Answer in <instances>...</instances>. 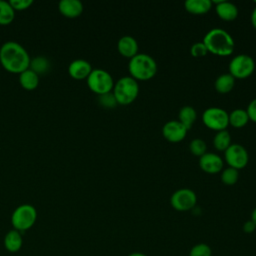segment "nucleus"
<instances>
[{
  "label": "nucleus",
  "instance_id": "473e14b6",
  "mask_svg": "<svg viewBox=\"0 0 256 256\" xmlns=\"http://www.w3.org/2000/svg\"><path fill=\"white\" fill-rule=\"evenodd\" d=\"M242 230H243L245 233H247V234H251V233H253V232L256 230V225H255V223H254L251 219H249V220H247V221L243 224Z\"/></svg>",
  "mask_w": 256,
  "mask_h": 256
},
{
  "label": "nucleus",
  "instance_id": "f8f14e48",
  "mask_svg": "<svg viewBox=\"0 0 256 256\" xmlns=\"http://www.w3.org/2000/svg\"><path fill=\"white\" fill-rule=\"evenodd\" d=\"M224 161L216 153L206 152L199 158V167L208 174H217L223 170Z\"/></svg>",
  "mask_w": 256,
  "mask_h": 256
},
{
  "label": "nucleus",
  "instance_id": "cd10ccee",
  "mask_svg": "<svg viewBox=\"0 0 256 256\" xmlns=\"http://www.w3.org/2000/svg\"><path fill=\"white\" fill-rule=\"evenodd\" d=\"M189 256H212V249L206 243H197L190 249Z\"/></svg>",
  "mask_w": 256,
  "mask_h": 256
},
{
  "label": "nucleus",
  "instance_id": "f3484780",
  "mask_svg": "<svg viewBox=\"0 0 256 256\" xmlns=\"http://www.w3.org/2000/svg\"><path fill=\"white\" fill-rule=\"evenodd\" d=\"M4 247L10 253L18 252L23 245V237L20 231L12 229L5 234L4 237Z\"/></svg>",
  "mask_w": 256,
  "mask_h": 256
},
{
  "label": "nucleus",
  "instance_id": "20e7f679",
  "mask_svg": "<svg viewBox=\"0 0 256 256\" xmlns=\"http://www.w3.org/2000/svg\"><path fill=\"white\" fill-rule=\"evenodd\" d=\"M118 105L127 106L132 104L139 94L138 81L130 76L121 77L114 83L112 90Z\"/></svg>",
  "mask_w": 256,
  "mask_h": 256
},
{
  "label": "nucleus",
  "instance_id": "4be33fe9",
  "mask_svg": "<svg viewBox=\"0 0 256 256\" xmlns=\"http://www.w3.org/2000/svg\"><path fill=\"white\" fill-rule=\"evenodd\" d=\"M19 81L21 86L26 90H34L39 84V75L31 69H26L20 73Z\"/></svg>",
  "mask_w": 256,
  "mask_h": 256
},
{
  "label": "nucleus",
  "instance_id": "6e6552de",
  "mask_svg": "<svg viewBox=\"0 0 256 256\" xmlns=\"http://www.w3.org/2000/svg\"><path fill=\"white\" fill-rule=\"evenodd\" d=\"M228 69L229 74L235 79H245L253 74L255 62L253 58L247 54H238L231 59Z\"/></svg>",
  "mask_w": 256,
  "mask_h": 256
},
{
  "label": "nucleus",
  "instance_id": "7c9ffc66",
  "mask_svg": "<svg viewBox=\"0 0 256 256\" xmlns=\"http://www.w3.org/2000/svg\"><path fill=\"white\" fill-rule=\"evenodd\" d=\"M9 3L14 10L21 11L27 9L30 5H32L33 0H10Z\"/></svg>",
  "mask_w": 256,
  "mask_h": 256
},
{
  "label": "nucleus",
  "instance_id": "f704fd0d",
  "mask_svg": "<svg viewBox=\"0 0 256 256\" xmlns=\"http://www.w3.org/2000/svg\"><path fill=\"white\" fill-rule=\"evenodd\" d=\"M128 256H148V255H146L145 253H143V252H138V251H135V252H132V253H130Z\"/></svg>",
  "mask_w": 256,
  "mask_h": 256
},
{
  "label": "nucleus",
  "instance_id": "1a4fd4ad",
  "mask_svg": "<svg viewBox=\"0 0 256 256\" xmlns=\"http://www.w3.org/2000/svg\"><path fill=\"white\" fill-rule=\"evenodd\" d=\"M196 193L189 188H181L173 192L170 197V204L173 209L179 212L193 210L196 207Z\"/></svg>",
  "mask_w": 256,
  "mask_h": 256
},
{
  "label": "nucleus",
  "instance_id": "9d476101",
  "mask_svg": "<svg viewBox=\"0 0 256 256\" xmlns=\"http://www.w3.org/2000/svg\"><path fill=\"white\" fill-rule=\"evenodd\" d=\"M224 160L228 167L239 171L240 169H243L247 166L249 161V154L246 148H244V146L241 144L232 143L224 151Z\"/></svg>",
  "mask_w": 256,
  "mask_h": 256
},
{
  "label": "nucleus",
  "instance_id": "e433bc0d",
  "mask_svg": "<svg viewBox=\"0 0 256 256\" xmlns=\"http://www.w3.org/2000/svg\"><path fill=\"white\" fill-rule=\"evenodd\" d=\"M254 3H255V4H256V1H255V2H254Z\"/></svg>",
  "mask_w": 256,
  "mask_h": 256
},
{
  "label": "nucleus",
  "instance_id": "6ab92c4d",
  "mask_svg": "<svg viewBox=\"0 0 256 256\" xmlns=\"http://www.w3.org/2000/svg\"><path fill=\"white\" fill-rule=\"evenodd\" d=\"M235 80L236 79L229 73L221 74L215 80V83H214L215 90L220 94H227L230 91H232V89L234 88Z\"/></svg>",
  "mask_w": 256,
  "mask_h": 256
},
{
  "label": "nucleus",
  "instance_id": "a211bd4d",
  "mask_svg": "<svg viewBox=\"0 0 256 256\" xmlns=\"http://www.w3.org/2000/svg\"><path fill=\"white\" fill-rule=\"evenodd\" d=\"M185 10L193 15H203L212 8L211 0H187L184 3Z\"/></svg>",
  "mask_w": 256,
  "mask_h": 256
},
{
  "label": "nucleus",
  "instance_id": "aec40b11",
  "mask_svg": "<svg viewBox=\"0 0 256 256\" xmlns=\"http://www.w3.org/2000/svg\"><path fill=\"white\" fill-rule=\"evenodd\" d=\"M197 118L196 110L189 105L183 106L178 112V121L187 129L190 130Z\"/></svg>",
  "mask_w": 256,
  "mask_h": 256
},
{
  "label": "nucleus",
  "instance_id": "f03ea898",
  "mask_svg": "<svg viewBox=\"0 0 256 256\" xmlns=\"http://www.w3.org/2000/svg\"><path fill=\"white\" fill-rule=\"evenodd\" d=\"M202 42L206 46L208 53L221 57L230 56L235 48L233 37L222 28H213L209 30L204 35Z\"/></svg>",
  "mask_w": 256,
  "mask_h": 256
},
{
  "label": "nucleus",
  "instance_id": "423d86ee",
  "mask_svg": "<svg viewBox=\"0 0 256 256\" xmlns=\"http://www.w3.org/2000/svg\"><path fill=\"white\" fill-rule=\"evenodd\" d=\"M87 85L97 95L111 92L114 87V80L111 74L103 69H93L87 77Z\"/></svg>",
  "mask_w": 256,
  "mask_h": 256
},
{
  "label": "nucleus",
  "instance_id": "dca6fc26",
  "mask_svg": "<svg viewBox=\"0 0 256 256\" xmlns=\"http://www.w3.org/2000/svg\"><path fill=\"white\" fill-rule=\"evenodd\" d=\"M58 7L60 13L68 18H76L83 12V4L79 0H61Z\"/></svg>",
  "mask_w": 256,
  "mask_h": 256
},
{
  "label": "nucleus",
  "instance_id": "a878e982",
  "mask_svg": "<svg viewBox=\"0 0 256 256\" xmlns=\"http://www.w3.org/2000/svg\"><path fill=\"white\" fill-rule=\"evenodd\" d=\"M238 178H239V172L234 168L227 167L221 171V181L223 182V184L227 186H232L236 184V182L238 181Z\"/></svg>",
  "mask_w": 256,
  "mask_h": 256
},
{
  "label": "nucleus",
  "instance_id": "f257e3e1",
  "mask_svg": "<svg viewBox=\"0 0 256 256\" xmlns=\"http://www.w3.org/2000/svg\"><path fill=\"white\" fill-rule=\"evenodd\" d=\"M30 61L29 54L19 43L8 41L0 48V62L11 73H22L29 68Z\"/></svg>",
  "mask_w": 256,
  "mask_h": 256
},
{
  "label": "nucleus",
  "instance_id": "b1692460",
  "mask_svg": "<svg viewBox=\"0 0 256 256\" xmlns=\"http://www.w3.org/2000/svg\"><path fill=\"white\" fill-rule=\"evenodd\" d=\"M15 17V10L10 5L9 1L0 0V25L10 24Z\"/></svg>",
  "mask_w": 256,
  "mask_h": 256
},
{
  "label": "nucleus",
  "instance_id": "4468645a",
  "mask_svg": "<svg viewBox=\"0 0 256 256\" xmlns=\"http://www.w3.org/2000/svg\"><path fill=\"white\" fill-rule=\"evenodd\" d=\"M92 70L91 64L84 59H76L68 66L69 75L76 80L87 79Z\"/></svg>",
  "mask_w": 256,
  "mask_h": 256
},
{
  "label": "nucleus",
  "instance_id": "ddd939ff",
  "mask_svg": "<svg viewBox=\"0 0 256 256\" xmlns=\"http://www.w3.org/2000/svg\"><path fill=\"white\" fill-rule=\"evenodd\" d=\"M211 3L215 4V12L221 20L233 21L238 17V8L234 3L225 0H212Z\"/></svg>",
  "mask_w": 256,
  "mask_h": 256
},
{
  "label": "nucleus",
  "instance_id": "5701e85b",
  "mask_svg": "<svg viewBox=\"0 0 256 256\" xmlns=\"http://www.w3.org/2000/svg\"><path fill=\"white\" fill-rule=\"evenodd\" d=\"M231 136L227 130L216 132L213 138V146L218 151H225L231 145Z\"/></svg>",
  "mask_w": 256,
  "mask_h": 256
},
{
  "label": "nucleus",
  "instance_id": "c9c22d12",
  "mask_svg": "<svg viewBox=\"0 0 256 256\" xmlns=\"http://www.w3.org/2000/svg\"><path fill=\"white\" fill-rule=\"evenodd\" d=\"M256 225V207L253 209V211L251 212V218H250Z\"/></svg>",
  "mask_w": 256,
  "mask_h": 256
},
{
  "label": "nucleus",
  "instance_id": "39448f33",
  "mask_svg": "<svg viewBox=\"0 0 256 256\" xmlns=\"http://www.w3.org/2000/svg\"><path fill=\"white\" fill-rule=\"evenodd\" d=\"M37 219V211L30 204H22L18 206L11 215V224L13 229L24 232L32 228Z\"/></svg>",
  "mask_w": 256,
  "mask_h": 256
},
{
  "label": "nucleus",
  "instance_id": "2eb2a0df",
  "mask_svg": "<svg viewBox=\"0 0 256 256\" xmlns=\"http://www.w3.org/2000/svg\"><path fill=\"white\" fill-rule=\"evenodd\" d=\"M117 50L123 57L131 59L138 54V43L132 36H122L117 42Z\"/></svg>",
  "mask_w": 256,
  "mask_h": 256
},
{
  "label": "nucleus",
  "instance_id": "bb28decb",
  "mask_svg": "<svg viewBox=\"0 0 256 256\" xmlns=\"http://www.w3.org/2000/svg\"><path fill=\"white\" fill-rule=\"evenodd\" d=\"M189 150L194 156H198L199 158L207 152V144L204 140L200 138H195L189 143Z\"/></svg>",
  "mask_w": 256,
  "mask_h": 256
},
{
  "label": "nucleus",
  "instance_id": "393cba45",
  "mask_svg": "<svg viewBox=\"0 0 256 256\" xmlns=\"http://www.w3.org/2000/svg\"><path fill=\"white\" fill-rule=\"evenodd\" d=\"M29 69L34 71L36 74H43L49 69V62L43 56H37L30 61Z\"/></svg>",
  "mask_w": 256,
  "mask_h": 256
},
{
  "label": "nucleus",
  "instance_id": "c756f323",
  "mask_svg": "<svg viewBox=\"0 0 256 256\" xmlns=\"http://www.w3.org/2000/svg\"><path fill=\"white\" fill-rule=\"evenodd\" d=\"M190 53L195 58H201L208 54V50L203 42H196L191 46Z\"/></svg>",
  "mask_w": 256,
  "mask_h": 256
},
{
  "label": "nucleus",
  "instance_id": "412c9836",
  "mask_svg": "<svg viewBox=\"0 0 256 256\" xmlns=\"http://www.w3.org/2000/svg\"><path fill=\"white\" fill-rule=\"evenodd\" d=\"M228 117H229V125L237 129H240L246 126L247 123L250 121L246 109H241V108L232 110L228 114Z\"/></svg>",
  "mask_w": 256,
  "mask_h": 256
},
{
  "label": "nucleus",
  "instance_id": "0eeeda50",
  "mask_svg": "<svg viewBox=\"0 0 256 256\" xmlns=\"http://www.w3.org/2000/svg\"><path fill=\"white\" fill-rule=\"evenodd\" d=\"M203 124L216 132L227 130L229 126L228 112L220 107H209L202 114Z\"/></svg>",
  "mask_w": 256,
  "mask_h": 256
},
{
  "label": "nucleus",
  "instance_id": "9b49d317",
  "mask_svg": "<svg viewBox=\"0 0 256 256\" xmlns=\"http://www.w3.org/2000/svg\"><path fill=\"white\" fill-rule=\"evenodd\" d=\"M187 132L188 130L178 120H170L162 127L163 137L171 143H178L184 140Z\"/></svg>",
  "mask_w": 256,
  "mask_h": 256
},
{
  "label": "nucleus",
  "instance_id": "2f4dec72",
  "mask_svg": "<svg viewBox=\"0 0 256 256\" xmlns=\"http://www.w3.org/2000/svg\"><path fill=\"white\" fill-rule=\"evenodd\" d=\"M247 114L249 116V120L256 123V98L250 101V103L247 106Z\"/></svg>",
  "mask_w": 256,
  "mask_h": 256
},
{
  "label": "nucleus",
  "instance_id": "c85d7f7f",
  "mask_svg": "<svg viewBox=\"0 0 256 256\" xmlns=\"http://www.w3.org/2000/svg\"><path fill=\"white\" fill-rule=\"evenodd\" d=\"M98 102L99 104L104 107V108H114L118 105L116 98L114 96V94L111 92L102 94V95H98Z\"/></svg>",
  "mask_w": 256,
  "mask_h": 256
},
{
  "label": "nucleus",
  "instance_id": "7ed1b4c3",
  "mask_svg": "<svg viewBox=\"0 0 256 256\" xmlns=\"http://www.w3.org/2000/svg\"><path fill=\"white\" fill-rule=\"evenodd\" d=\"M129 76L136 81H148L157 73V63L155 59L145 53H138L129 59Z\"/></svg>",
  "mask_w": 256,
  "mask_h": 256
},
{
  "label": "nucleus",
  "instance_id": "72a5a7b5",
  "mask_svg": "<svg viewBox=\"0 0 256 256\" xmlns=\"http://www.w3.org/2000/svg\"><path fill=\"white\" fill-rule=\"evenodd\" d=\"M251 24L256 29V7L253 9L251 13Z\"/></svg>",
  "mask_w": 256,
  "mask_h": 256
}]
</instances>
